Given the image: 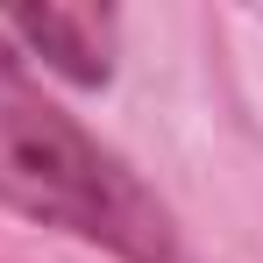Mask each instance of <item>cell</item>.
Segmentation results:
<instances>
[{"instance_id": "obj_2", "label": "cell", "mask_w": 263, "mask_h": 263, "mask_svg": "<svg viewBox=\"0 0 263 263\" xmlns=\"http://www.w3.org/2000/svg\"><path fill=\"white\" fill-rule=\"evenodd\" d=\"M0 36L22 43L29 57H43L57 79L71 86H107L114 79V7H64V0H43V7H0Z\"/></svg>"}, {"instance_id": "obj_1", "label": "cell", "mask_w": 263, "mask_h": 263, "mask_svg": "<svg viewBox=\"0 0 263 263\" xmlns=\"http://www.w3.org/2000/svg\"><path fill=\"white\" fill-rule=\"evenodd\" d=\"M0 206H14L36 228L100 242L121 263H178V235L157 192L22 71V50L7 36H0Z\"/></svg>"}]
</instances>
